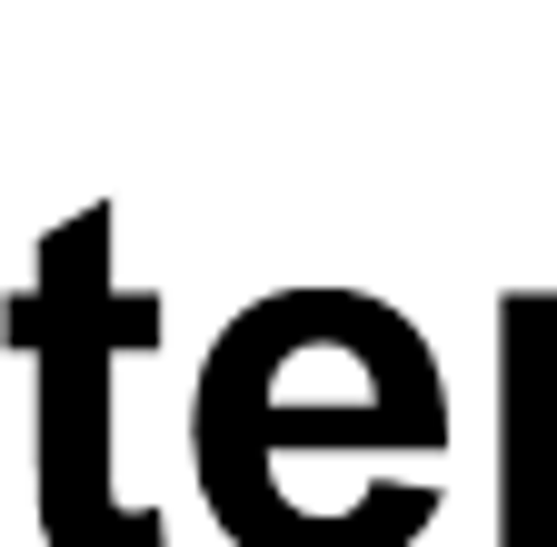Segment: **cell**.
<instances>
[{
  "instance_id": "6da1fadb",
  "label": "cell",
  "mask_w": 557,
  "mask_h": 547,
  "mask_svg": "<svg viewBox=\"0 0 557 547\" xmlns=\"http://www.w3.org/2000/svg\"><path fill=\"white\" fill-rule=\"evenodd\" d=\"M309 448H348V458H438L448 448V388L438 359L388 369L359 398H299L278 378V349L259 309H239L199 359V398H189V458H199V498L220 518L230 547H309V527L289 518V458Z\"/></svg>"
},
{
  "instance_id": "7a4b0ae2",
  "label": "cell",
  "mask_w": 557,
  "mask_h": 547,
  "mask_svg": "<svg viewBox=\"0 0 557 547\" xmlns=\"http://www.w3.org/2000/svg\"><path fill=\"white\" fill-rule=\"evenodd\" d=\"M11 349L40 359V527H50V547H170L160 508L110 498V359L160 349V299L110 279V199L50 229L40 289L11 299Z\"/></svg>"
},
{
  "instance_id": "3957f363",
  "label": "cell",
  "mask_w": 557,
  "mask_h": 547,
  "mask_svg": "<svg viewBox=\"0 0 557 547\" xmlns=\"http://www.w3.org/2000/svg\"><path fill=\"white\" fill-rule=\"evenodd\" d=\"M498 547H557V289L498 299Z\"/></svg>"
}]
</instances>
